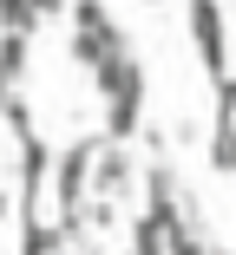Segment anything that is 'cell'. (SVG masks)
I'll return each mask as SVG.
<instances>
[{
    "label": "cell",
    "mask_w": 236,
    "mask_h": 255,
    "mask_svg": "<svg viewBox=\"0 0 236 255\" xmlns=\"http://www.w3.org/2000/svg\"><path fill=\"white\" fill-rule=\"evenodd\" d=\"M92 85L112 98V125H118V131H131V105H138V85H145L138 59L125 53V46H118V53H105L99 66H92Z\"/></svg>",
    "instance_id": "6da1fadb"
},
{
    "label": "cell",
    "mask_w": 236,
    "mask_h": 255,
    "mask_svg": "<svg viewBox=\"0 0 236 255\" xmlns=\"http://www.w3.org/2000/svg\"><path fill=\"white\" fill-rule=\"evenodd\" d=\"M125 183H131V150L112 144V137H99V150H92V190L125 196Z\"/></svg>",
    "instance_id": "7a4b0ae2"
},
{
    "label": "cell",
    "mask_w": 236,
    "mask_h": 255,
    "mask_svg": "<svg viewBox=\"0 0 236 255\" xmlns=\"http://www.w3.org/2000/svg\"><path fill=\"white\" fill-rule=\"evenodd\" d=\"M39 7L33 0H0V33H39Z\"/></svg>",
    "instance_id": "3957f363"
},
{
    "label": "cell",
    "mask_w": 236,
    "mask_h": 255,
    "mask_svg": "<svg viewBox=\"0 0 236 255\" xmlns=\"http://www.w3.org/2000/svg\"><path fill=\"white\" fill-rule=\"evenodd\" d=\"M72 26L79 33H112V13L99 7V0H72Z\"/></svg>",
    "instance_id": "277c9868"
},
{
    "label": "cell",
    "mask_w": 236,
    "mask_h": 255,
    "mask_svg": "<svg viewBox=\"0 0 236 255\" xmlns=\"http://www.w3.org/2000/svg\"><path fill=\"white\" fill-rule=\"evenodd\" d=\"M223 118H236V79H223Z\"/></svg>",
    "instance_id": "5b68a950"
},
{
    "label": "cell",
    "mask_w": 236,
    "mask_h": 255,
    "mask_svg": "<svg viewBox=\"0 0 236 255\" xmlns=\"http://www.w3.org/2000/svg\"><path fill=\"white\" fill-rule=\"evenodd\" d=\"M33 7H39V13H46V20H53V13H59V7H66V0H33Z\"/></svg>",
    "instance_id": "8992f818"
},
{
    "label": "cell",
    "mask_w": 236,
    "mask_h": 255,
    "mask_svg": "<svg viewBox=\"0 0 236 255\" xmlns=\"http://www.w3.org/2000/svg\"><path fill=\"white\" fill-rule=\"evenodd\" d=\"M7 210H13V196H7V190H0V223H7Z\"/></svg>",
    "instance_id": "52a82bcc"
}]
</instances>
